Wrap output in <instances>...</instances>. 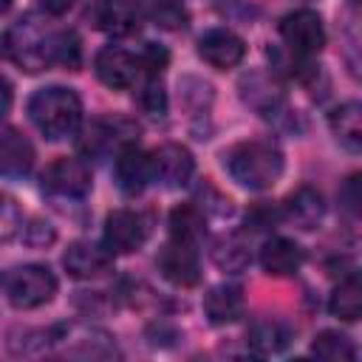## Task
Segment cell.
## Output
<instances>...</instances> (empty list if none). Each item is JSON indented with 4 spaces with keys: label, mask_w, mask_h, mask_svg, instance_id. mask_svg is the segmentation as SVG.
I'll use <instances>...</instances> for the list:
<instances>
[{
    "label": "cell",
    "mask_w": 362,
    "mask_h": 362,
    "mask_svg": "<svg viewBox=\"0 0 362 362\" xmlns=\"http://www.w3.org/2000/svg\"><path fill=\"white\" fill-rule=\"evenodd\" d=\"M223 167L246 189H269L280 181L283 175V153L277 144L266 139H249L238 141L223 153Z\"/></svg>",
    "instance_id": "cell-1"
},
{
    "label": "cell",
    "mask_w": 362,
    "mask_h": 362,
    "mask_svg": "<svg viewBox=\"0 0 362 362\" xmlns=\"http://www.w3.org/2000/svg\"><path fill=\"white\" fill-rule=\"evenodd\" d=\"M28 116L45 139L59 141L76 133L82 122V102L71 88H62V85L40 88L28 99Z\"/></svg>",
    "instance_id": "cell-2"
},
{
    "label": "cell",
    "mask_w": 362,
    "mask_h": 362,
    "mask_svg": "<svg viewBox=\"0 0 362 362\" xmlns=\"http://www.w3.org/2000/svg\"><path fill=\"white\" fill-rule=\"evenodd\" d=\"M6 294L14 308H40L54 300L57 294V277L42 263H25L17 266L6 280Z\"/></svg>",
    "instance_id": "cell-3"
},
{
    "label": "cell",
    "mask_w": 362,
    "mask_h": 362,
    "mask_svg": "<svg viewBox=\"0 0 362 362\" xmlns=\"http://www.w3.org/2000/svg\"><path fill=\"white\" fill-rule=\"evenodd\" d=\"M40 187L54 198H85L90 192V167L76 156L54 158L42 170Z\"/></svg>",
    "instance_id": "cell-4"
},
{
    "label": "cell",
    "mask_w": 362,
    "mask_h": 362,
    "mask_svg": "<svg viewBox=\"0 0 362 362\" xmlns=\"http://www.w3.org/2000/svg\"><path fill=\"white\" fill-rule=\"evenodd\" d=\"M280 37L286 42V48L291 54H300V57H314L322 51L325 45V25H322V17L311 8H297V11H288L283 20H280Z\"/></svg>",
    "instance_id": "cell-5"
},
{
    "label": "cell",
    "mask_w": 362,
    "mask_h": 362,
    "mask_svg": "<svg viewBox=\"0 0 362 362\" xmlns=\"http://www.w3.org/2000/svg\"><path fill=\"white\" fill-rule=\"evenodd\" d=\"M147 221L144 215L133 212V209H113L105 218V246L113 255H130L139 252L147 240Z\"/></svg>",
    "instance_id": "cell-6"
},
{
    "label": "cell",
    "mask_w": 362,
    "mask_h": 362,
    "mask_svg": "<svg viewBox=\"0 0 362 362\" xmlns=\"http://www.w3.org/2000/svg\"><path fill=\"white\" fill-rule=\"evenodd\" d=\"M156 266L161 272L164 280H170L173 286L189 288L201 280V266H198V252L195 243H184V240H170L161 246Z\"/></svg>",
    "instance_id": "cell-7"
},
{
    "label": "cell",
    "mask_w": 362,
    "mask_h": 362,
    "mask_svg": "<svg viewBox=\"0 0 362 362\" xmlns=\"http://www.w3.org/2000/svg\"><path fill=\"white\" fill-rule=\"evenodd\" d=\"M150 173L156 181H161L170 189L187 187L195 173V158L184 144H161L150 156Z\"/></svg>",
    "instance_id": "cell-8"
},
{
    "label": "cell",
    "mask_w": 362,
    "mask_h": 362,
    "mask_svg": "<svg viewBox=\"0 0 362 362\" xmlns=\"http://www.w3.org/2000/svg\"><path fill=\"white\" fill-rule=\"evenodd\" d=\"M127 141H133V124L127 119H96L85 127L79 147L88 158H102Z\"/></svg>",
    "instance_id": "cell-9"
},
{
    "label": "cell",
    "mask_w": 362,
    "mask_h": 362,
    "mask_svg": "<svg viewBox=\"0 0 362 362\" xmlns=\"http://www.w3.org/2000/svg\"><path fill=\"white\" fill-rule=\"evenodd\" d=\"M113 175H116V187L124 195H139L147 187V181L153 178V173H150V156L136 141L122 144L116 150V158H113Z\"/></svg>",
    "instance_id": "cell-10"
},
{
    "label": "cell",
    "mask_w": 362,
    "mask_h": 362,
    "mask_svg": "<svg viewBox=\"0 0 362 362\" xmlns=\"http://www.w3.org/2000/svg\"><path fill=\"white\" fill-rule=\"evenodd\" d=\"M198 54L206 65H212L218 71H226V68L240 65V59L246 57V45L229 28H209L198 40Z\"/></svg>",
    "instance_id": "cell-11"
},
{
    "label": "cell",
    "mask_w": 362,
    "mask_h": 362,
    "mask_svg": "<svg viewBox=\"0 0 362 362\" xmlns=\"http://www.w3.org/2000/svg\"><path fill=\"white\" fill-rule=\"evenodd\" d=\"M93 71L99 76L102 85L113 88V90H124L136 82L139 76V62L130 51L119 48V45H105L96 59H93Z\"/></svg>",
    "instance_id": "cell-12"
},
{
    "label": "cell",
    "mask_w": 362,
    "mask_h": 362,
    "mask_svg": "<svg viewBox=\"0 0 362 362\" xmlns=\"http://www.w3.org/2000/svg\"><path fill=\"white\" fill-rule=\"evenodd\" d=\"M65 269L71 277L76 280H90V277H99L105 274L110 266H113V252L102 243H90V240H74L68 249H65V257H62Z\"/></svg>",
    "instance_id": "cell-13"
},
{
    "label": "cell",
    "mask_w": 362,
    "mask_h": 362,
    "mask_svg": "<svg viewBox=\"0 0 362 362\" xmlns=\"http://www.w3.org/2000/svg\"><path fill=\"white\" fill-rule=\"evenodd\" d=\"M93 25L110 37H127L139 28V3L136 0H99L90 11Z\"/></svg>",
    "instance_id": "cell-14"
},
{
    "label": "cell",
    "mask_w": 362,
    "mask_h": 362,
    "mask_svg": "<svg viewBox=\"0 0 362 362\" xmlns=\"http://www.w3.org/2000/svg\"><path fill=\"white\" fill-rule=\"evenodd\" d=\"M34 147L31 141L14 130V127H6L0 130V175L3 178H25L34 167Z\"/></svg>",
    "instance_id": "cell-15"
},
{
    "label": "cell",
    "mask_w": 362,
    "mask_h": 362,
    "mask_svg": "<svg viewBox=\"0 0 362 362\" xmlns=\"http://www.w3.org/2000/svg\"><path fill=\"white\" fill-rule=\"evenodd\" d=\"M45 37L48 31H34L31 28V20H20V25L8 34V51L11 57L25 68V71H42L48 68L45 62Z\"/></svg>",
    "instance_id": "cell-16"
},
{
    "label": "cell",
    "mask_w": 362,
    "mask_h": 362,
    "mask_svg": "<svg viewBox=\"0 0 362 362\" xmlns=\"http://www.w3.org/2000/svg\"><path fill=\"white\" fill-rule=\"evenodd\" d=\"M243 308H246L243 291H240V286H232V283L212 286L206 291V297H204V314L215 325H226V322L240 320L243 317Z\"/></svg>",
    "instance_id": "cell-17"
},
{
    "label": "cell",
    "mask_w": 362,
    "mask_h": 362,
    "mask_svg": "<svg viewBox=\"0 0 362 362\" xmlns=\"http://www.w3.org/2000/svg\"><path fill=\"white\" fill-rule=\"evenodd\" d=\"M322 215H325V201H322V195H320L314 187H300V189H294V192L286 198V204H283V218L291 221V223L300 226V229H314V226H320Z\"/></svg>",
    "instance_id": "cell-18"
},
{
    "label": "cell",
    "mask_w": 362,
    "mask_h": 362,
    "mask_svg": "<svg viewBox=\"0 0 362 362\" xmlns=\"http://www.w3.org/2000/svg\"><path fill=\"white\" fill-rule=\"evenodd\" d=\"M260 266L266 274L288 277L303 266V249L288 238H269L260 246Z\"/></svg>",
    "instance_id": "cell-19"
},
{
    "label": "cell",
    "mask_w": 362,
    "mask_h": 362,
    "mask_svg": "<svg viewBox=\"0 0 362 362\" xmlns=\"http://www.w3.org/2000/svg\"><path fill=\"white\" fill-rule=\"evenodd\" d=\"M240 93H243V102L252 105L260 116H274V113L283 107V90H280L272 79H266L263 74L243 76Z\"/></svg>",
    "instance_id": "cell-20"
},
{
    "label": "cell",
    "mask_w": 362,
    "mask_h": 362,
    "mask_svg": "<svg viewBox=\"0 0 362 362\" xmlns=\"http://www.w3.org/2000/svg\"><path fill=\"white\" fill-rule=\"evenodd\" d=\"M328 124L337 136V141L348 150H359L362 147V107L359 102H342L339 107L331 110Z\"/></svg>",
    "instance_id": "cell-21"
},
{
    "label": "cell",
    "mask_w": 362,
    "mask_h": 362,
    "mask_svg": "<svg viewBox=\"0 0 362 362\" xmlns=\"http://www.w3.org/2000/svg\"><path fill=\"white\" fill-rule=\"evenodd\" d=\"M291 342V328L280 320H257L249 331V348L260 356H272V354H280L286 351Z\"/></svg>",
    "instance_id": "cell-22"
},
{
    "label": "cell",
    "mask_w": 362,
    "mask_h": 362,
    "mask_svg": "<svg viewBox=\"0 0 362 362\" xmlns=\"http://www.w3.org/2000/svg\"><path fill=\"white\" fill-rule=\"evenodd\" d=\"M139 11L164 31H181L189 23V14L181 0H141Z\"/></svg>",
    "instance_id": "cell-23"
},
{
    "label": "cell",
    "mask_w": 362,
    "mask_h": 362,
    "mask_svg": "<svg viewBox=\"0 0 362 362\" xmlns=\"http://www.w3.org/2000/svg\"><path fill=\"white\" fill-rule=\"evenodd\" d=\"M328 311L339 320H359L362 314V286H359V277L356 274H348L334 291H331V300H328Z\"/></svg>",
    "instance_id": "cell-24"
},
{
    "label": "cell",
    "mask_w": 362,
    "mask_h": 362,
    "mask_svg": "<svg viewBox=\"0 0 362 362\" xmlns=\"http://www.w3.org/2000/svg\"><path fill=\"white\" fill-rule=\"evenodd\" d=\"M45 62L59 68H76L82 62V45L74 31H51L45 37Z\"/></svg>",
    "instance_id": "cell-25"
},
{
    "label": "cell",
    "mask_w": 362,
    "mask_h": 362,
    "mask_svg": "<svg viewBox=\"0 0 362 362\" xmlns=\"http://www.w3.org/2000/svg\"><path fill=\"white\" fill-rule=\"evenodd\" d=\"M206 229V218L198 206L192 204H181L170 212V235L173 240H184V243H198L204 238Z\"/></svg>",
    "instance_id": "cell-26"
},
{
    "label": "cell",
    "mask_w": 362,
    "mask_h": 362,
    "mask_svg": "<svg viewBox=\"0 0 362 362\" xmlns=\"http://www.w3.org/2000/svg\"><path fill=\"white\" fill-rule=\"evenodd\" d=\"M311 354L325 362H354L356 359L354 342L339 331H320L311 342Z\"/></svg>",
    "instance_id": "cell-27"
},
{
    "label": "cell",
    "mask_w": 362,
    "mask_h": 362,
    "mask_svg": "<svg viewBox=\"0 0 362 362\" xmlns=\"http://www.w3.org/2000/svg\"><path fill=\"white\" fill-rule=\"evenodd\" d=\"M212 260L223 272H240L249 263V246H246V240L240 235L218 238L215 246H212Z\"/></svg>",
    "instance_id": "cell-28"
},
{
    "label": "cell",
    "mask_w": 362,
    "mask_h": 362,
    "mask_svg": "<svg viewBox=\"0 0 362 362\" xmlns=\"http://www.w3.org/2000/svg\"><path fill=\"white\" fill-rule=\"evenodd\" d=\"M20 232H23V209L17 198H11L8 192H0V243L14 240Z\"/></svg>",
    "instance_id": "cell-29"
},
{
    "label": "cell",
    "mask_w": 362,
    "mask_h": 362,
    "mask_svg": "<svg viewBox=\"0 0 362 362\" xmlns=\"http://www.w3.org/2000/svg\"><path fill=\"white\" fill-rule=\"evenodd\" d=\"M139 105H141V110H144L147 116H153V119H161V116L167 113V96H164V88L156 82V76H150V79L144 82V88L139 90Z\"/></svg>",
    "instance_id": "cell-30"
},
{
    "label": "cell",
    "mask_w": 362,
    "mask_h": 362,
    "mask_svg": "<svg viewBox=\"0 0 362 362\" xmlns=\"http://www.w3.org/2000/svg\"><path fill=\"white\" fill-rule=\"evenodd\" d=\"M136 62H139V71H144L147 76H156L158 79V74L167 68V62H170V54H167V48H161V45H156V42H147L144 48H141V54L136 57Z\"/></svg>",
    "instance_id": "cell-31"
},
{
    "label": "cell",
    "mask_w": 362,
    "mask_h": 362,
    "mask_svg": "<svg viewBox=\"0 0 362 362\" xmlns=\"http://www.w3.org/2000/svg\"><path fill=\"white\" fill-rule=\"evenodd\" d=\"M277 218H280V212H277L272 204H257V206H252V209L246 212V226H252L255 232L272 229V226L277 223Z\"/></svg>",
    "instance_id": "cell-32"
},
{
    "label": "cell",
    "mask_w": 362,
    "mask_h": 362,
    "mask_svg": "<svg viewBox=\"0 0 362 362\" xmlns=\"http://www.w3.org/2000/svg\"><path fill=\"white\" fill-rule=\"evenodd\" d=\"M11 99H14L11 85H8V79H6V76H0V116H6V113H8Z\"/></svg>",
    "instance_id": "cell-33"
},
{
    "label": "cell",
    "mask_w": 362,
    "mask_h": 362,
    "mask_svg": "<svg viewBox=\"0 0 362 362\" xmlns=\"http://www.w3.org/2000/svg\"><path fill=\"white\" fill-rule=\"evenodd\" d=\"M40 6H42L48 14H65V11L74 6V0H40Z\"/></svg>",
    "instance_id": "cell-34"
},
{
    "label": "cell",
    "mask_w": 362,
    "mask_h": 362,
    "mask_svg": "<svg viewBox=\"0 0 362 362\" xmlns=\"http://www.w3.org/2000/svg\"><path fill=\"white\" fill-rule=\"evenodd\" d=\"M8 6H11V0H0V14H3V11L8 8Z\"/></svg>",
    "instance_id": "cell-35"
}]
</instances>
